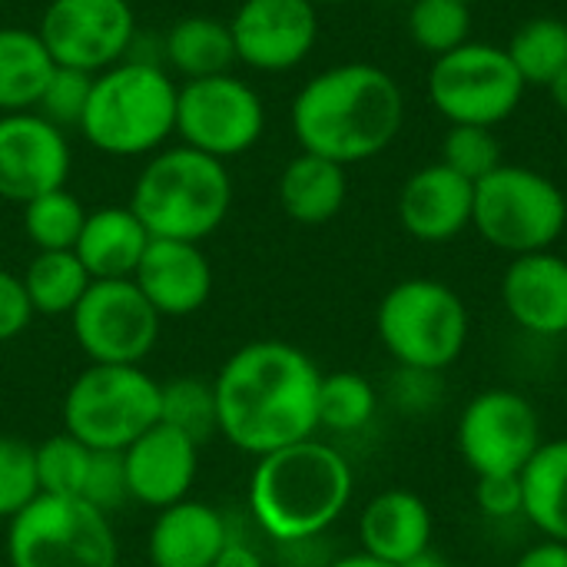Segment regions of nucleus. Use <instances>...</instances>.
Listing matches in <instances>:
<instances>
[{
	"instance_id": "1",
	"label": "nucleus",
	"mask_w": 567,
	"mask_h": 567,
	"mask_svg": "<svg viewBox=\"0 0 567 567\" xmlns=\"http://www.w3.org/2000/svg\"><path fill=\"white\" fill-rule=\"evenodd\" d=\"M319 382L316 362L289 342L262 339L236 349L213 379L219 435L256 458L316 439Z\"/></svg>"
},
{
	"instance_id": "2",
	"label": "nucleus",
	"mask_w": 567,
	"mask_h": 567,
	"mask_svg": "<svg viewBox=\"0 0 567 567\" xmlns=\"http://www.w3.org/2000/svg\"><path fill=\"white\" fill-rule=\"evenodd\" d=\"M289 123L302 153L349 169L395 143L405 123V96L389 70L352 60L306 80L292 100Z\"/></svg>"
},
{
	"instance_id": "3",
	"label": "nucleus",
	"mask_w": 567,
	"mask_h": 567,
	"mask_svg": "<svg viewBox=\"0 0 567 567\" xmlns=\"http://www.w3.org/2000/svg\"><path fill=\"white\" fill-rule=\"evenodd\" d=\"M352 465L319 439H306L262 455L249 478V512L256 525L286 545L329 532L352 502Z\"/></svg>"
},
{
	"instance_id": "4",
	"label": "nucleus",
	"mask_w": 567,
	"mask_h": 567,
	"mask_svg": "<svg viewBox=\"0 0 567 567\" xmlns=\"http://www.w3.org/2000/svg\"><path fill=\"white\" fill-rule=\"evenodd\" d=\"M233 206V179L223 159L193 146H169L146 159L133 183L130 209L153 239L203 243Z\"/></svg>"
},
{
	"instance_id": "5",
	"label": "nucleus",
	"mask_w": 567,
	"mask_h": 567,
	"mask_svg": "<svg viewBox=\"0 0 567 567\" xmlns=\"http://www.w3.org/2000/svg\"><path fill=\"white\" fill-rule=\"evenodd\" d=\"M173 76L150 60H120L93 76L80 120L83 140L116 159L153 156L176 133Z\"/></svg>"
},
{
	"instance_id": "6",
	"label": "nucleus",
	"mask_w": 567,
	"mask_h": 567,
	"mask_svg": "<svg viewBox=\"0 0 567 567\" xmlns=\"http://www.w3.org/2000/svg\"><path fill=\"white\" fill-rule=\"evenodd\" d=\"M468 309L462 296L429 276L395 282L375 312L385 352L405 372L435 375L458 362L468 346Z\"/></svg>"
},
{
	"instance_id": "7",
	"label": "nucleus",
	"mask_w": 567,
	"mask_h": 567,
	"mask_svg": "<svg viewBox=\"0 0 567 567\" xmlns=\"http://www.w3.org/2000/svg\"><path fill=\"white\" fill-rule=\"evenodd\" d=\"M159 422V382L140 365L90 362L63 395V432L90 452H126Z\"/></svg>"
},
{
	"instance_id": "8",
	"label": "nucleus",
	"mask_w": 567,
	"mask_h": 567,
	"mask_svg": "<svg viewBox=\"0 0 567 567\" xmlns=\"http://www.w3.org/2000/svg\"><path fill=\"white\" fill-rule=\"evenodd\" d=\"M472 226L488 246L508 256L542 252L565 233L567 196L551 176L502 163L475 183Z\"/></svg>"
},
{
	"instance_id": "9",
	"label": "nucleus",
	"mask_w": 567,
	"mask_h": 567,
	"mask_svg": "<svg viewBox=\"0 0 567 567\" xmlns=\"http://www.w3.org/2000/svg\"><path fill=\"white\" fill-rule=\"evenodd\" d=\"M10 567H120L110 515L83 498L40 495L7 528Z\"/></svg>"
},
{
	"instance_id": "10",
	"label": "nucleus",
	"mask_w": 567,
	"mask_h": 567,
	"mask_svg": "<svg viewBox=\"0 0 567 567\" xmlns=\"http://www.w3.org/2000/svg\"><path fill=\"white\" fill-rule=\"evenodd\" d=\"M429 103L449 120V126H488L505 123L525 96V80L512 56L498 43L468 40L429 66Z\"/></svg>"
},
{
	"instance_id": "11",
	"label": "nucleus",
	"mask_w": 567,
	"mask_h": 567,
	"mask_svg": "<svg viewBox=\"0 0 567 567\" xmlns=\"http://www.w3.org/2000/svg\"><path fill=\"white\" fill-rule=\"evenodd\" d=\"M266 133V103L239 76L183 80L176 96V136L213 159L249 153Z\"/></svg>"
},
{
	"instance_id": "12",
	"label": "nucleus",
	"mask_w": 567,
	"mask_h": 567,
	"mask_svg": "<svg viewBox=\"0 0 567 567\" xmlns=\"http://www.w3.org/2000/svg\"><path fill=\"white\" fill-rule=\"evenodd\" d=\"M70 322L80 349L100 365H140L159 339V312L133 279H93Z\"/></svg>"
},
{
	"instance_id": "13",
	"label": "nucleus",
	"mask_w": 567,
	"mask_h": 567,
	"mask_svg": "<svg viewBox=\"0 0 567 567\" xmlns=\"http://www.w3.org/2000/svg\"><path fill=\"white\" fill-rule=\"evenodd\" d=\"M458 452L465 465L482 475H522L535 452L545 445L538 409L512 392V389H488L475 395L465 412L458 415L455 429Z\"/></svg>"
},
{
	"instance_id": "14",
	"label": "nucleus",
	"mask_w": 567,
	"mask_h": 567,
	"mask_svg": "<svg viewBox=\"0 0 567 567\" xmlns=\"http://www.w3.org/2000/svg\"><path fill=\"white\" fill-rule=\"evenodd\" d=\"M37 33L56 66L96 76L126 60L136 37V17L126 0H50Z\"/></svg>"
},
{
	"instance_id": "15",
	"label": "nucleus",
	"mask_w": 567,
	"mask_h": 567,
	"mask_svg": "<svg viewBox=\"0 0 567 567\" xmlns=\"http://www.w3.org/2000/svg\"><path fill=\"white\" fill-rule=\"evenodd\" d=\"M236 60L259 73L296 70L319 40L312 0H243L229 17Z\"/></svg>"
},
{
	"instance_id": "16",
	"label": "nucleus",
	"mask_w": 567,
	"mask_h": 567,
	"mask_svg": "<svg viewBox=\"0 0 567 567\" xmlns=\"http://www.w3.org/2000/svg\"><path fill=\"white\" fill-rule=\"evenodd\" d=\"M70 143L66 130L43 120L37 110L0 113V199L30 203L66 186Z\"/></svg>"
},
{
	"instance_id": "17",
	"label": "nucleus",
	"mask_w": 567,
	"mask_h": 567,
	"mask_svg": "<svg viewBox=\"0 0 567 567\" xmlns=\"http://www.w3.org/2000/svg\"><path fill=\"white\" fill-rule=\"evenodd\" d=\"M123 468L130 498L163 512L189 495L199 468V445L156 422L123 452Z\"/></svg>"
},
{
	"instance_id": "18",
	"label": "nucleus",
	"mask_w": 567,
	"mask_h": 567,
	"mask_svg": "<svg viewBox=\"0 0 567 567\" xmlns=\"http://www.w3.org/2000/svg\"><path fill=\"white\" fill-rule=\"evenodd\" d=\"M472 209L475 183L445 163L415 169L399 193V223L419 243H452L472 226Z\"/></svg>"
},
{
	"instance_id": "19",
	"label": "nucleus",
	"mask_w": 567,
	"mask_h": 567,
	"mask_svg": "<svg viewBox=\"0 0 567 567\" xmlns=\"http://www.w3.org/2000/svg\"><path fill=\"white\" fill-rule=\"evenodd\" d=\"M136 289L163 316L183 319L199 312L213 296V266L199 243L179 239H150L136 272Z\"/></svg>"
},
{
	"instance_id": "20",
	"label": "nucleus",
	"mask_w": 567,
	"mask_h": 567,
	"mask_svg": "<svg viewBox=\"0 0 567 567\" xmlns=\"http://www.w3.org/2000/svg\"><path fill=\"white\" fill-rule=\"evenodd\" d=\"M502 302L525 332L555 339L567 332V259L542 249L512 256L502 276Z\"/></svg>"
},
{
	"instance_id": "21",
	"label": "nucleus",
	"mask_w": 567,
	"mask_h": 567,
	"mask_svg": "<svg viewBox=\"0 0 567 567\" xmlns=\"http://www.w3.org/2000/svg\"><path fill=\"white\" fill-rule=\"evenodd\" d=\"M432 535H435L432 512L409 488L379 492L359 515L362 551L385 565L405 567L415 558L429 555Z\"/></svg>"
},
{
	"instance_id": "22",
	"label": "nucleus",
	"mask_w": 567,
	"mask_h": 567,
	"mask_svg": "<svg viewBox=\"0 0 567 567\" xmlns=\"http://www.w3.org/2000/svg\"><path fill=\"white\" fill-rule=\"evenodd\" d=\"M226 542L229 528L223 515L203 502L183 498L156 515L146 551L153 567H213Z\"/></svg>"
},
{
	"instance_id": "23",
	"label": "nucleus",
	"mask_w": 567,
	"mask_h": 567,
	"mask_svg": "<svg viewBox=\"0 0 567 567\" xmlns=\"http://www.w3.org/2000/svg\"><path fill=\"white\" fill-rule=\"evenodd\" d=\"M150 239L130 206H100L86 213L73 252L90 279H133Z\"/></svg>"
},
{
	"instance_id": "24",
	"label": "nucleus",
	"mask_w": 567,
	"mask_h": 567,
	"mask_svg": "<svg viewBox=\"0 0 567 567\" xmlns=\"http://www.w3.org/2000/svg\"><path fill=\"white\" fill-rule=\"evenodd\" d=\"M346 196H349L346 166L332 159L299 153L279 173V206L292 223L322 226L342 213Z\"/></svg>"
},
{
	"instance_id": "25",
	"label": "nucleus",
	"mask_w": 567,
	"mask_h": 567,
	"mask_svg": "<svg viewBox=\"0 0 567 567\" xmlns=\"http://www.w3.org/2000/svg\"><path fill=\"white\" fill-rule=\"evenodd\" d=\"M163 53H166V63L173 66V73H179L183 80L229 73L236 63L229 20H219L213 13L179 17L163 40Z\"/></svg>"
},
{
	"instance_id": "26",
	"label": "nucleus",
	"mask_w": 567,
	"mask_h": 567,
	"mask_svg": "<svg viewBox=\"0 0 567 567\" xmlns=\"http://www.w3.org/2000/svg\"><path fill=\"white\" fill-rule=\"evenodd\" d=\"M53 66L37 30L0 27V113L37 110Z\"/></svg>"
},
{
	"instance_id": "27",
	"label": "nucleus",
	"mask_w": 567,
	"mask_h": 567,
	"mask_svg": "<svg viewBox=\"0 0 567 567\" xmlns=\"http://www.w3.org/2000/svg\"><path fill=\"white\" fill-rule=\"evenodd\" d=\"M525 515L548 542L567 545V439L545 442L522 472Z\"/></svg>"
},
{
	"instance_id": "28",
	"label": "nucleus",
	"mask_w": 567,
	"mask_h": 567,
	"mask_svg": "<svg viewBox=\"0 0 567 567\" xmlns=\"http://www.w3.org/2000/svg\"><path fill=\"white\" fill-rule=\"evenodd\" d=\"M20 279L33 312L40 316H70L93 282L73 249L37 252Z\"/></svg>"
},
{
	"instance_id": "29",
	"label": "nucleus",
	"mask_w": 567,
	"mask_h": 567,
	"mask_svg": "<svg viewBox=\"0 0 567 567\" xmlns=\"http://www.w3.org/2000/svg\"><path fill=\"white\" fill-rule=\"evenodd\" d=\"M525 86H548L567 66V23L561 17H532L505 43Z\"/></svg>"
},
{
	"instance_id": "30",
	"label": "nucleus",
	"mask_w": 567,
	"mask_h": 567,
	"mask_svg": "<svg viewBox=\"0 0 567 567\" xmlns=\"http://www.w3.org/2000/svg\"><path fill=\"white\" fill-rule=\"evenodd\" d=\"M159 422L169 425L173 432L186 435L196 445L219 435V412H216L213 382L196 379V375L163 382L159 385Z\"/></svg>"
},
{
	"instance_id": "31",
	"label": "nucleus",
	"mask_w": 567,
	"mask_h": 567,
	"mask_svg": "<svg viewBox=\"0 0 567 567\" xmlns=\"http://www.w3.org/2000/svg\"><path fill=\"white\" fill-rule=\"evenodd\" d=\"M83 223H86V209L66 186L23 203V233L40 252L73 249Z\"/></svg>"
},
{
	"instance_id": "32",
	"label": "nucleus",
	"mask_w": 567,
	"mask_h": 567,
	"mask_svg": "<svg viewBox=\"0 0 567 567\" xmlns=\"http://www.w3.org/2000/svg\"><path fill=\"white\" fill-rule=\"evenodd\" d=\"M379 395L372 382L359 372H332L319 382V429L359 432L372 422Z\"/></svg>"
},
{
	"instance_id": "33",
	"label": "nucleus",
	"mask_w": 567,
	"mask_h": 567,
	"mask_svg": "<svg viewBox=\"0 0 567 567\" xmlns=\"http://www.w3.org/2000/svg\"><path fill=\"white\" fill-rule=\"evenodd\" d=\"M409 37L425 53L442 56L472 40V3L465 0H415L409 10Z\"/></svg>"
},
{
	"instance_id": "34",
	"label": "nucleus",
	"mask_w": 567,
	"mask_h": 567,
	"mask_svg": "<svg viewBox=\"0 0 567 567\" xmlns=\"http://www.w3.org/2000/svg\"><path fill=\"white\" fill-rule=\"evenodd\" d=\"M93 452L76 442L73 435H53L43 445H37V482L40 495H56V498H80L86 468H90Z\"/></svg>"
},
{
	"instance_id": "35",
	"label": "nucleus",
	"mask_w": 567,
	"mask_h": 567,
	"mask_svg": "<svg viewBox=\"0 0 567 567\" xmlns=\"http://www.w3.org/2000/svg\"><path fill=\"white\" fill-rule=\"evenodd\" d=\"M439 163H445L468 183H478L502 166V143L488 126H449Z\"/></svg>"
},
{
	"instance_id": "36",
	"label": "nucleus",
	"mask_w": 567,
	"mask_h": 567,
	"mask_svg": "<svg viewBox=\"0 0 567 567\" xmlns=\"http://www.w3.org/2000/svg\"><path fill=\"white\" fill-rule=\"evenodd\" d=\"M40 498L37 482V449L20 439H0V518L20 515Z\"/></svg>"
},
{
	"instance_id": "37",
	"label": "nucleus",
	"mask_w": 567,
	"mask_h": 567,
	"mask_svg": "<svg viewBox=\"0 0 567 567\" xmlns=\"http://www.w3.org/2000/svg\"><path fill=\"white\" fill-rule=\"evenodd\" d=\"M90 86H93V73H83L73 66H53V73L37 100V113L60 130L80 126L86 100H90Z\"/></svg>"
},
{
	"instance_id": "38",
	"label": "nucleus",
	"mask_w": 567,
	"mask_h": 567,
	"mask_svg": "<svg viewBox=\"0 0 567 567\" xmlns=\"http://www.w3.org/2000/svg\"><path fill=\"white\" fill-rule=\"evenodd\" d=\"M80 498L90 502L93 508H100L103 515H110L113 508H120L130 498L123 452H93Z\"/></svg>"
},
{
	"instance_id": "39",
	"label": "nucleus",
	"mask_w": 567,
	"mask_h": 567,
	"mask_svg": "<svg viewBox=\"0 0 567 567\" xmlns=\"http://www.w3.org/2000/svg\"><path fill=\"white\" fill-rule=\"evenodd\" d=\"M475 505L488 518H518L525 515V488L522 475H482L475 482Z\"/></svg>"
},
{
	"instance_id": "40",
	"label": "nucleus",
	"mask_w": 567,
	"mask_h": 567,
	"mask_svg": "<svg viewBox=\"0 0 567 567\" xmlns=\"http://www.w3.org/2000/svg\"><path fill=\"white\" fill-rule=\"evenodd\" d=\"M30 319H33V306L27 299L23 279L0 269V342L23 336Z\"/></svg>"
},
{
	"instance_id": "41",
	"label": "nucleus",
	"mask_w": 567,
	"mask_h": 567,
	"mask_svg": "<svg viewBox=\"0 0 567 567\" xmlns=\"http://www.w3.org/2000/svg\"><path fill=\"white\" fill-rule=\"evenodd\" d=\"M515 567H567V545L561 542H538V545H532Z\"/></svg>"
},
{
	"instance_id": "42",
	"label": "nucleus",
	"mask_w": 567,
	"mask_h": 567,
	"mask_svg": "<svg viewBox=\"0 0 567 567\" xmlns=\"http://www.w3.org/2000/svg\"><path fill=\"white\" fill-rule=\"evenodd\" d=\"M213 567H266L262 555L249 545V542H236L229 538L219 551V558L213 561Z\"/></svg>"
},
{
	"instance_id": "43",
	"label": "nucleus",
	"mask_w": 567,
	"mask_h": 567,
	"mask_svg": "<svg viewBox=\"0 0 567 567\" xmlns=\"http://www.w3.org/2000/svg\"><path fill=\"white\" fill-rule=\"evenodd\" d=\"M326 567H395V565H385V561H379V558H372V555L359 551V555H346V558H339V561H329Z\"/></svg>"
},
{
	"instance_id": "44",
	"label": "nucleus",
	"mask_w": 567,
	"mask_h": 567,
	"mask_svg": "<svg viewBox=\"0 0 567 567\" xmlns=\"http://www.w3.org/2000/svg\"><path fill=\"white\" fill-rule=\"evenodd\" d=\"M548 93H551V100H555V106L561 110V113H567V66L545 86Z\"/></svg>"
},
{
	"instance_id": "45",
	"label": "nucleus",
	"mask_w": 567,
	"mask_h": 567,
	"mask_svg": "<svg viewBox=\"0 0 567 567\" xmlns=\"http://www.w3.org/2000/svg\"><path fill=\"white\" fill-rule=\"evenodd\" d=\"M405 567H455V565H449L445 558H439V555H432V551H429V555L415 558L412 565H405Z\"/></svg>"
},
{
	"instance_id": "46",
	"label": "nucleus",
	"mask_w": 567,
	"mask_h": 567,
	"mask_svg": "<svg viewBox=\"0 0 567 567\" xmlns=\"http://www.w3.org/2000/svg\"><path fill=\"white\" fill-rule=\"evenodd\" d=\"M316 7H326V3H349V0H312Z\"/></svg>"
},
{
	"instance_id": "47",
	"label": "nucleus",
	"mask_w": 567,
	"mask_h": 567,
	"mask_svg": "<svg viewBox=\"0 0 567 567\" xmlns=\"http://www.w3.org/2000/svg\"><path fill=\"white\" fill-rule=\"evenodd\" d=\"M126 3H130V7H133V3H140V0H126Z\"/></svg>"
},
{
	"instance_id": "48",
	"label": "nucleus",
	"mask_w": 567,
	"mask_h": 567,
	"mask_svg": "<svg viewBox=\"0 0 567 567\" xmlns=\"http://www.w3.org/2000/svg\"><path fill=\"white\" fill-rule=\"evenodd\" d=\"M465 3H478V0H465Z\"/></svg>"
},
{
	"instance_id": "49",
	"label": "nucleus",
	"mask_w": 567,
	"mask_h": 567,
	"mask_svg": "<svg viewBox=\"0 0 567 567\" xmlns=\"http://www.w3.org/2000/svg\"><path fill=\"white\" fill-rule=\"evenodd\" d=\"M0 10H3V0H0Z\"/></svg>"
}]
</instances>
